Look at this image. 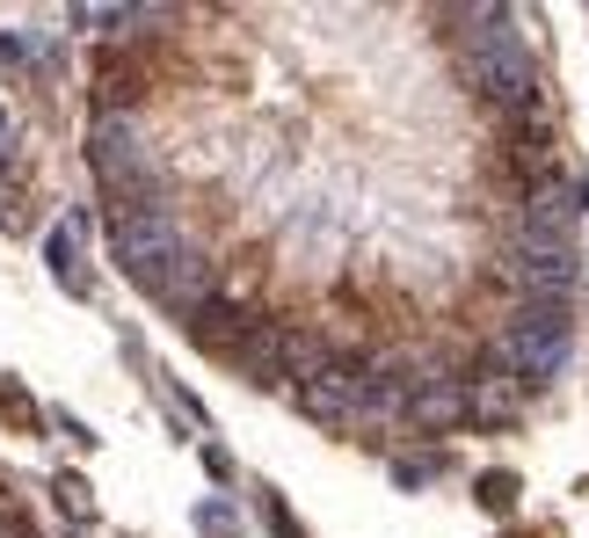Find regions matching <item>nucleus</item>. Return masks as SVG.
<instances>
[{"instance_id":"f257e3e1","label":"nucleus","mask_w":589,"mask_h":538,"mask_svg":"<svg viewBox=\"0 0 589 538\" xmlns=\"http://www.w3.org/2000/svg\"><path fill=\"white\" fill-rule=\"evenodd\" d=\"M183 226H175V212L160 204V212H117L109 218V255H117V270H125L131 284H139L146 299H154V284L168 277V262L183 255Z\"/></svg>"},{"instance_id":"f03ea898","label":"nucleus","mask_w":589,"mask_h":538,"mask_svg":"<svg viewBox=\"0 0 589 538\" xmlns=\"http://www.w3.org/2000/svg\"><path fill=\"white\" fill-rule=\"evenodd\" d=\"M154 299L175 313V321H189V313H204L218 299V262L204 255V247H183V255L168 262V277L154 284Z\"/></svg>"},{"instance_id":"7ed1b4c3","label":"nucleus","mask_w":589,"mask_h":538,"mask_svg":"<svg viewBox=\"0 0 589 538\" xmlns=\"http://www.w3.org/2000/svg\"><path fill=\"white\" fill-rule=\"evenodd\" d=\"M408 430H430V437H444V430H459L465 422V379H422V385H408Z\"/></svg>"},{"instance_id":"20e7f679","label":"nucleus","mask_w":589,"mask_h":538,"mask_svg":"<svg viewBox=\"0 0 589 538\" xmlns=\"http://www.w3.org/2000/svg\"><path fill=\"white\" fill-rule=\"evenodd\" d=\"M263 321V313H248V306H226V299H212L204 313H189L183 321V335L197 342V350H218V356H233L240 342H248V327Z\"/></svg>"},{"instance_id":"39448f33","label":"nucleus","mask_w":589,"mask_h":538,"mask_svg":"<svg viewBox=\"0 0 589 538\" xmlns=\"http://www.w3.org/2000/svg\"><path fill=\"white\" fill-rule=\"evenodd\" d=\"M73 241H80V218H66L59 233L45 241V255H51V277L66 284V292H80V270H73Z\"/></svg>"},{"instance_id":"423d86ee","label":"nucleus","mask_w":589,"mask_h":538,"mask_svg":"<svg viewBox=\"0 0 589 538\" xmlns=\"http://www.w3.org/2000/svg\"><path fill=\"white\" fill-rule=\"evenodd\" d=\"M481 509L510 517V509H517V473H481Z\"/></svg>"},{"instance_id":"0eeeda50","label":"nucleus","mask_w":589,"mask_h":538,"mask_svg":"<svg viewBox=\"0 0 589 538\" xmlns=\"http://www.w3.org/2000/svg\"><path fill=\"white\" fill-rule=\"evenodd\" d=\"M436 473H444V451H436V459H401V466H393L401 488H422V480H436Z\"/></svg>"},{"instance_id":"6e6552de","label":"nucleus","mask_w":589,"mask_h":538,"mask_svg":"<svg viewBox=\"0 0 589 538\" xmlns=\"http://www.w3.org/2000/svg\"><path fill=\"white\" fill-rule=\"evenodd\" d=\"M197 524H204L212 538H233V509H226V502H204V509H197Z\"/></svg>"},{"instance_id":"1a4fd4ad","label":"nucleus","mask_w":589,"mask_h":538,"mask_svg":"<svg viewBox=\"0 0 589 538\" xmlns=\"http://www.w3.org/2000/svg\"><path fill=\"white\" fill-rule=\"evenodd\" d=\"M59 502H66V509H80V517H88V480H73V473H66V480H59Z\"/></svg>"},{"instance_id":"9d476101","label":"nucleus","mask_w":589,"mask_h":538,"mask_svg":"<svg viewBox=\"0 0 589 538\" xmlns=\"http://www.w3.org/2000/svg\"><path fill=\"white\" fill-rule=\"evenodd\" d=\"M0 538H30V531H22V524H16V517H0Z\"/></svg>"}]
</instances>
